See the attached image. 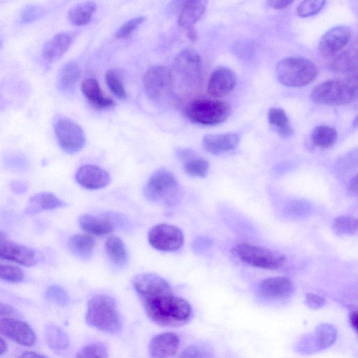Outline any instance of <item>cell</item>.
Here are the masks:
<instances>
[{
  "instance_id": "obj_1",
  "label": "cell",
  "mask_w": 358,
  "mask_h": 358,
  "mask_svg": "<svg viewBox=\"0 0 358 358\" xmlns=\"http://www.w3.org/2000/svg\"><path fill=\"white\" fill-rule=\"evenodd\" d=\"M141 299L147 316L158 325L178 327L187 323L192 317L190 304L176 296L172 289Z\"/></svg>"
},
{
  "instance_id": "obj_2",
  "label": "cell",
  "mask_w": 358,
  "mask_h": 358,
  "mask_svg": "<svg viewBox=\"0 0 358 358\" xmlns=\"http://www.w3.org/2000/svg\"><path fill=\"white\" fill-rule=\"evenodd\" d=\"M86 323L103 332L115 334L122 325V319L115 299L106 294H96L87 303Z\"/></svg>"
},
{
  "instance_id": "obj_3",
  "label": "cell",
  "mask_w": 358,
  "mask_h": 358,
  "mask_svg": "<svg viewBox=\"0 0 358 358\" xmlns=\"http://www.w3.org/2000/svg\"><path fill=\"white\" fill-rule=\"evenodd\" d=\"M357 95L356 76L329 80L315 86L310 93L313 101L328 106H343L355 101Z\"/></svg>"
},
{
  "instance_id": "obj_4",
  "label": "cell",
  "mask_w": 358,
  "mask_h": 358,
  "mask_svg": "<svg viewBox=\"0 0 358 358\" xmlns=\"http://www.w3.org/2000/svg\"><path fill=\"white\" fill-rule=\"evenodd\" d=\"M318 73L315 64L310 60L300 57H287L276 66L278 80L287 87H303L310 83Z\"/></svg>"
},
{
  "instance_id": "obj_5",
  "label": "cell",
  "mask_w": 358,
  "mask_h": 358,
  "mask_svg": "<svg viewBox=\"0 0 358 358\" xmlns=\"http://www.w3.org/2000/svg\"><path fill=\"white\" fill-rule=\"evenodd\" d=\"M143 194L150 201L173 206L179 197V185L171 172L160 169L148 178Z\"/></svg>"
},
{
  "instance_id": "obj_6",
  "label": "cell",
  "mask_w": 358,
  "mask_h": 358,
  "mask_svg": "<svg viewBox=\"0 0 358 358\" xmlns=\"http://www.w3.org/2000/svg\"><path fill=\"white\" fill-rule=\"evenodd\" d=\"M231 113L228 103L211 99H198L187 108L188 118L202 125H216L225 121Z\"/></svg>"
},
{
  "instance_id": "obj_7",
  "label": "cell",
  "mask_w": 358,
  "mask_h": 358,
  "mask_svg": "<svg viewBox=\"0 0 358 358\" xmlns=\"http://www.w3.org/2000/svg\"><path fill=\"white\" fill-rule=\"evenodd\" d=\"M231 253L241 262L264 269H278L282 267L285 262L284 255L249 243L235 245L231 249Z\"/></svg>"
},
{
  "instance_id": "obj_8",
  "label": "cell",
  "mask_w": 358,
  "mask_h": 358,
  "mask_svg": "<svg viewBox=\"0 0 358 358\" xmlns=\"http://www.w3.org/2000/svg\"><path fill=\"white\" fill-rule=\"evenodd\" d=\"M54 130L61 148L68 154H75L85 145V134L82 127L73 120L59 117L54 122Z\"/></svg>"
},
{
  "instance_id": "obj_9",
  "label": "cell",
  "mask_w": 358,
  "mask_h": 358,
  "mask_svg": "<svg viewBox=\"0 0 358 358\" xmlns=\"http://www.w3.org/2000/svg\"><path fill=\"white\" fill-rule=\"evenodd\" d=\"M336 338L337 330L332 324H320L314 332L300 338L296 344L295 350L302 355H313L330 348Z\"/></svg>"
},
{
  "instance_id": "obj_10",
  "label": "cell",
  "mask_w": 358,
  "mask_h": 358,
  "mask_svg": "<svg viewBox=\"0 0 358 358\" xmlns=\"http://www.w3.org/2000/svg\"><path fill=\"white\" fill-rule=\"evenodd\" d=\"M143 88L152 100L163 99L172 90L173 79L170 69L163 65L150 66L144 74Z\"/></svg>"
},
{
  "instance_id": "obj_11",
  "label": "cell",
  "mask_w": 358,
  "mask_h": 358,
  "mask_svg": "<svg viewBox=\"0 0 358 358\" xmlns=\"http://www.w3.org/2000/svg\"><path fill=\"white\" fill-rule=\"evenodd\" d=\"M148 239L152 248L164 252L178 250L184 243L182 230L168 224H159L153 227L148 233Z\"/></svg>"
},
{
  "instance_id": "obj_12",
  "label": "cell",
  "mask_w": 358,
  "mask_h": 358,
  "mask_svg": "<svg viewBox=\"0 0 358 358\" xmlns=\"http://www.w3.org/2000/svg\"><path fill=\"white\" fill-rule=\"evenodd\" d=\"M176 71L189 85L197 84L202 74V59L196 51L186 49L181 51L174 61Z\"/></svg>"
},
{
  "instance_id": "obj_13",
  "label": "cell",
  "mask_w": 358,
  "mask_h": 358,
  "mask_svg": "<svg viewBox=\"0 0 358 358\" xmlns=\"http://www.w3.org/2000/svg\"><path fill=\"white\" fill-rule=\"evenodd\" d=\"M352 31L345 26H336L326 31L321 37L318 51L325 57H331L342 50L350 42Z\"/></svg>"
},
{
  "instance_id": "obj_14",
  "label": "cell",
  "mask_w": 358,
  "mask_h": 358,
  "mask_svg": "<svg viewBox=\"0 0 358 358\" xmlns=\"http://www.w3.org/2000/svg\"><path fill=\"white\" fill-rule=\"evenodd\" d=\"M0 259L31 266L37 262L36 252L30 248L8 240L6 236L0 238Z\"/></svg>"
},
{
  "instance_id": "obj_15",
  "label": "cell",
  "mask_w": 358,
  "mask_h": 358,
  "mask_svg": "<svg viewBox=\"0 0 358 358\" xmlns=\"http://www.w3.org/2000/svg\"><path fill=\"white\" fill-rule=\"evenodd\" d=\"M0 332L22 345L31 346L36 342V335L32 328L20 320L0 318Z\"/></svg>"
},
{
  "instance_id": "obj_16",
  "label": "cell",
  "mask_w": 358,
  "mask_h": 358,
  "mask_svg": "<svg viewBox=\"0 0 358 358\" xmlns=\"http://www.w3.org/2000/svg\"><path fill=\"white\" fill-rule=\"evenodd\" d=\"M236 84V76L233 71L219 66L212 73L208 83L207 91L214 97L224 96L230 93Z\"/></svg>"
},
{
  "instance_id": "obj_17",
  "label": "cell",
  "mask_w": 358,
  "mask_h": 358,
  "mask_svg": "<svg viewBox=\"0 0 358 358\" xmlns=\"http://www.w3.org/2000/svg\"><path fill=\"white\" fill-rule=\"evenodd\" d=\"M292 281L284 276L271 277L262 280L259 285L262 296L268 299H285L294 292Z\"/></svg>"
},
{
  "instance_id": "obj_18",
  "label": "cell",
  "mask_w": 358,
  "mask_h": 358,
  "mask_svg": "<svg viewBox=\"0 0 358 358\" xmlns=\"http://www.w3.org/2000/svg\"><path fill=\"white\" fill-rule=\"evenodd\" d=\"M77 182L89 189H98L105 187L110 181L109 173L101 167L85 164L80 166L76 173Z\"/></svg>"
},
{
  "instance_id": "obj_19",
  "label": "cell",
  "mask_w": 358,
  "mask_h": 358,
  "mask_svg": "<svg viewBox=\"0 0 358 358\" xmlns=\"http://www.w3.org/2000/svg\"><path fill=\"white\" fill-rule=\"evenodd\" d=\"M180 345L179 336L173 332H165L154 336L148 345L151 358H169L173 356Z\"/></svg>"
},
{
  "instance_id": "obj_20",
  "label": "cell",
  "mask_w": 358,
  "mask_h": 358,
  "mask_svg": "<svg viewBox=\"0 0 358 358\" xmlns=\"http://www.w3.org/2000/svg\"><path fill=\"white\" fill-rule=\"evenodd\" d=\"M133 285L140 299L172 289L164 278L151 273L137 275Z\"/></svg>"
},
{
  "instance_id": "obj_21",
  "label": "cell",
  "mask_w": 358,
  "mask_h": 358,
  "mask_svg": "<svg viewBox=\"0 0 358 358\" xmlns=\"http://www.w3.org/2000/svg\"><path fill=\"white\" fill-rule=\"evenodd\" d=\"M75 38V34L71 31L60 32L54 36L43 46V58L52 62L61 58L69 49Z\"/></svg>"
},
{
  "instance_id": "obj_22",
  "label": "cell",
  "mask_w": 358,
  "mask_h": 358,
  "mask_svg": "<svg viewBox=\"0 0 358 358\" xmlns=\"http://www.w3.org/2000/svg\"><path fill=\"white\" fill-rule=\"evenodd\" d=\"M176 156L183 163V169L187 175L199 178L207 176L209 170L208 162L192 149L178 148Z\"/></svg>"
},
{
  "instance_id": "obj_23",
  "label": "cell",
  "mask_w": 358,
  "mask_h": 358,
  "mask_svg": "<svg viewBox=\"0 0 358 358\" xmlns=\"http://www.w3.org/2000/svg\"><path fill=\"white\" fill-rule=\"evenodd\" d=\"M239 143V136L235 133L206 135L202 141L203 148L212 155H219L232 150Z\"/></svg>"
},
{
  "instance_id": "obj_24",
  "label": "cell",
  "mask_w": 358,
  "mask_h": 358,
  "mask_svg": "<svg viewBox=\"0 0 358 358\" xmlns=\"http://www.w3.org/2000/svg\"><path fill=\"white\" fill-rule=\"evenodd\" d=\"M81 90L89 103L96 108L105 109L114 103L111 98L104 94L94 78L85 80L81 85Z\"/></svg>"
},
{
  "instance_id": "obj_25",
  "label": "cell",
  "mask_w": 358,
  "mask_h": 358,
  "mask_svg": "<svg viewBox=\"0 0 358 358\" xmlns=\"http://www.w3.org/2000/svg\"><path fill=\"white\" fill-rule=\"evenodd\" d=\"M66 203L50 192H40L32 196L25 209L28 215H34L42 210L63 207Z\"/></svg>"
},
{
  "instance_id": "obj_26",
  "label": "cell",
  "mask_w": 358,
  "mask_h": 358,
  "mask_svg": "<svg viewBox=\"0 0 358 358\" xmlns=\"http://www.w3.org/2000/svg\"><path fill=\"white\" fill-rule=\"evenodd\" d=\"M206 4V1H184L178 16L179 25L185 29L194 27L204 14Z\"/></svg>"
},
{
  "instance_id": "obj_27",
  "label": "cell",
  "mask_w": 358,
  "mask_h": 358,
  "mask_svg": "<svg viewBox=\"0 0 358 358\" xmlns=\"http://www.w3.org/2000/svg\"><path fill=\"white\" fill-rule=\"evenodd\" d=\"M80 227L89 234L103 236L111 232L114 226L111 222L105 217H96L85 214L80 217L78 220Z\"/></svg>"
},
{
  "instance_id": "obj_28",
  "label": "cell",
  "mask_w": 358,
  "mask_h": 358,
  "mask_svg": "<svg viewBox=\"0 0 358 358\" xmlns=\"http://www.w3.org/2000/svg\"><path fill=\"white\" fill-rule=\"evenodd\" d=\"M80 76L78 64L71 61L64 64L57 76V86L62 92H69L76 85Z\"/></svg>"
},
{
  "instance_id": "obj_29",
  "label": "cell",
  "mask_w": 358,
  "mask_h": 358,
  "mask_svg": "<svg viewBox=\"0 0 358 358\" xmlns=\"http://www.w3.org/2000/svg\"><path fill=\"white\" fill-rule=\"evenodd\" d=\"M96 9V5L94 1L80 2L70 8L68 19L74 25H85L91 21Z\"/></svg>"
},
{
  "instance_id": "obj_30",
  "label": "cell",
  "mask_w": 358,
  "mask_h": 358,
  "mask_svg": "<svg viewBox=\"0 0 358 358\" xmlns=\"http://www.w3.org/2000/svg\"><path fill=\"white\" fill-rule=\"evenodd\" d=\"M95 240L89 234H77L69 241V248L71 252L80 258H89L94 249Z\"/></svg>"
},
{
  "instance_id": "obj_31",
  "label": "cell",
  "mask_w": 358,
  "mask_h": 358,
  "mask_svg": "<svg viewBox=\"0 0 358 358\" xmlns=\"http://www.w3.org/2000/svg\"><path fill=\"white\" fill-rule=\"evenodd\" d=\"M268 121L272 129L281 137L287 138L294 133L289 118L284 110L271 108L268 111Z\"/></svg>"
},
{
  "instance_id": "obj_32",
  "label": "cell",
  "mask_w": 358,
  "mask_h": 358,
  "mask_svg": "<svg viewBox=\"0 0 358 358\" xmlns=\"http://www.w3.org/2000/svg\"><path fill=\"white\" fill-rule=\"evenodd\" d=\"M106 253L111 261L119 266L127 264L128 255L123 241L118 236H110L105 242Z\"/></svg>"
},
{
  "instance_id": "obj_33",
  "label": "cell",
  "mask_w": 358,
  "mask_h": 358,
  "mask_svg": "<svg viewBox=\"0 0 358 358\" xmlns=\"http://www.w3.org/2000/svg\"><path fill=\"white\" fill-rule=\"evenodd\" d=\"M336 130L327 125H320L313 130L310 140L313 145L321 148L331 147L337 140Z\"/></svg>"
},
{
  "instance_id": "obj_34",
  "label": "cell",
  "mask_w": 358,
  "mask_h": 358,
  "mask_svg": "<svg viewBox=\"0 0 358 358\" xmlns=\"http://www.w3.org/2000/svg\"><path fill=\"white\" fill-rule=\"evenodd\" d=\"M47 344L52 349L63 350L69 345V338L66 332L55 324H48L44 331Z\"/></svg>"
},
{
  "instance_id": "obj_35",
  "label": "cell",
  "mask_w": 358,
  "mask_h": 358,
  "mask_svg": "<svg viewBox=\"0 0 358 358\" xmlns=\"http://www.w3.org/2000/svg\"><path fill=\"white\" fill-rule=\"evenodd\" d=\"M357 63L356 50H348L335 58L332 68L336 72L348 73L356 70Z\"/></svg>"
},
{
  "instance_id": "obj_36",
  "label": "cell",
  "mask_w": 358,
  "mask_h": 358,
  "mask_svg": "<svg viewBox=\"0 0 358 358\" xmlns=\"http://www.w3.org/2000/svg\"><path fill=\"white\" fill-rule=\"evenodd\" d=\"M334 232L339 236H351L357 229V220L352 216H339L332 223Z\"/></svg>"
},
{
  "instance_id": "obj_37",
  "label": "cell",
  "mask_w": 358,
  "mask_h": 358,
  "mask_svg": "<svg viewBox=\"0 0 358 358\" xmlns=\"http://www.w3.org/2000/svg\"><path fill=\"white\" fill-rule=\"evenodd\" d=\"M108 351L106 345L100 342L90 343L81 348L76 358H108Z\"/></svg>"
},
{
  "instance_id": "obj_38",
  "label": "cell",
  "mask_w": 358,
  "mask_h": 358,
  "mask_svg": "<svg viewBox=\"0 0 358 358\" xmlns=\"http://www.w3.org/2000/svg\"><path fill=\"white\" fill-rule=\"evenodd\" d=\"M105 78L107 86L111 92L120 99H125L127 93L117 71L114 69L108 70L106 73Z\"/></svg>"
},
{
  "instance_id": "obj_39",
  "label": "cell",
  "mask_w": 358,
  "mask_h": 358,
  "mask_svg": "<svg viewBox=\"0 0 358 358\" xmlns=\"http://www.w3.org/2000/svg\"><path fill=\"white\" fill-rule=\"evenodd\" d=\"M178 358H213V354L209 347L203 344H192L185 348Z\"/></svg>"
},
{
  "instance_id": "obj_40",
  "label": "cell",
  "mask_w": 358,
  "mask_h": 358,
  "mask_svg": "<svg viewBox=\"0 0 358 358\" xmlns=\"http://www.w3.org/2000/svg\"><path fill=\"white\" fill-rule=\"evenodd\" d=\"M24 274L18 266L0 263V279L8 282H20L23 280Z\"/></svg>"
},
{
  "instance_id": "obj_41",
  "label": "cell",
  "mask_w": 358,
  "mask_h": 358,
  "mask_svg": "<svg viewBox=\"0 0 358 358\" xmlns=\"http://www.w3.org/2000/svg\"><path fill=\"white\" fill-rule=\"evenodd\" d=\"M284 211L287 216L292 218H300L308 215L310 207L303 200H293L287 203Z\"/></svg>"
},
{
  "instance_id": "obj_42",
  "label": "cell",
  "mask_w": 358,
  "mask_h": 358,
  "mask_svg": "<svg viewBox=\"0 0 358 358\" xmlns=\"http://www.w3.org/2000/svg\"><path fill=\"white\" fill-rule=\"evenodd\" d=\"M325 1H303L296 8V13L301 17H307L318 13L324 6Z\"/></svg>"
},
{
  "instance_id": "obj_43",
  "label": "cell",
  "mask_w": 358,
  "mask_h": 358,
  "mask_svg": "<svg viewBox=\"0 0 358 358\" xmlns=\"http://www.w3.org/2000/svg\"><path fill=\"white\" fill-rule=\"evenodd\" d=\"M45 297L47 300L60 306H65L69 301L68 293L59 285L50 286L45 292Z\"/></svg>"
},
{
  "instance_id": "obj_44",
  "label": "cell",
  "mask_w": 358,
  "mask_h": 358,
  "mask_svg": "<svg viewBox=\"0 0 358 358\" xmlns=\"http://www.w3.org/2000/svg\"><path fill=\"white\" fill-rule=\"evenodd\" d=\"M145 20V16H138L127 21L115 31V36L118 38L129 36Z\"/></svg>"
},
{
  "instance_id": "obj_45",
  "label": "cell",
  "mask_w": 358,
  "mask_h": 358,
  "mask_svg": "<svg viewBox=\"0 0 358 358\" xmlns=\"http://www.w3.org/2000/svg\"><path fill=\"white\" fill-rule=\"evenodd\" d=\"M45 13V8L37 5H27L22 10L20 22L29 23L42 17Z\"/></svg>"
},
{
  "instance_id": "obj_46",
  "label": "cell",
  "mask_w": 358,
  "mask_h": 358,
  "mask_svg": "<svg viewBox=\"0 0 358 358\" xmlns=\"http://www.w3.org/2000/svg\"><path fill=\"white\" fill-rule=\"evenodd\" d=\"M305 303L309 308L317 310L322 308L324 306L326 301L324 298L320 295L308 293L305 297Z\"/></svg>"
},
{
  "instance_id": "obj_47",
  "label": "cell",
  "mask_w": 358,
  "mask_h": 358,
  "mask_svg": "<svg viewBox=\"0 0 358 358\" xmlns=\"http://www.w3.org/2000/svg\"><path fill=\"white\" fill-rule=\"evenodd\" d=\"M210 245V240L206 238H197L194 243V247L196 250H201L208 248Z\"/></svg>"
},
{
  "instance_id": "obj_48",
  "label": "cell",
  "mask_w": 358,
  "mask_h": 358,
  "mask_svg": "<svg viewBox=\"0 0 358 358\" xmlns=\"http://www.w3.org/2000/svg\"><path fill=\"white\" fill-rule=\"evenodd\" d=\"M267 4L275 9H282L287 7L292 3L291 1H269L266 2Z\"/></svg>"
},
{
  "instance_id": "obj_49",
  "label": "cell",
  "mask_w": 358,
  "mask_h": 358,
  "mask_svg": "<svg viewBox=\"0 0 358 358\" xmlns=\"http://www.w3.org/2000/svg\"><path fill=\"white\" fill-rule=\"evenodd\" d=\"M14 312L15 310L11 306L0 301V315H10Z\"/></svg>"
},
{
  "instance_id": "obj_50",
  "label": "cell",
  "mask_w": 358,
  "mask_h": 358,
  "mask_svg": "<svg viewBox=\"0 0 358 358\" xmlns=\"http://www.w3.org/2000/svg\"><path fill=\"white\" fill-rule=\"evenodd\" d=\"M349 322L352 328L357 332L358 329V315L357 311H353L350 313Z\"/></svg>"
},
{
  "instance_id": "obj_51",
  "label": "cell",
  "mask_w": 358,
  "mask_h": 358,
  "mask_svg": "<svg viewBox=\"0 0 358 358\" xmlns=\"http://www.w3.org/2000/svg\"><path fill=\"white\" fill-rule=\"evenodd\" d=\"M348 191L351 194H357V177L355 176L350 179L348 186Z\"/></svg>"
},
{
  "instance_id": "obj_52",
  "label": "cell",
  "mask_w": 358,
  "mask_h": 358,
  "mask_svg": "<svg viewBox=\"0 0 358 358\" xmlns=\"http://www.w3.org/2000/svg\"><path fill=\"white\" fill-rule=\"evenodd\" d=\"M186 33H187V37L189 38V39L191 41L194 42L196 40L197 33L194 27H191L186 29Z\"/></svg>"
},
{
  "instance_id": "obj_53",
  "label": "cell",
  "mask_w": 358,
  "mask_h": 358,
  "mask_svg": "<svg viewBox=\"0 0 358 358\" xmlns=\"http://www.w3.org/2000/svg\"><path fill=\"white\" fill-rule=\"evenodd\" d=\"M20 358H47L46 357L35 352H25L21 355Z\"/></svg>"
},
{
  "instance_id": "obj_54",
  "label": "cell",
  "mask_w": 358,
  "mask_h": 358,
  "mask_svg": "<svg viewBox=\"0 0 358 358\" xmlns=\"http://www.w3.org/2000/svg\"><path fill=\"white\" fill-rule=\"evenodd\" d=\"M6 348V343L0 338V355L5 352Z\"/></svg>"
},
{
  "instance_id": "obj_55",
  "label": "cell",
  "mask_w": 358,
  "mask_h": 358,
  "mask_svg": "<svg viewBox=\"0 0 358 358\" xmlns=\"http://www.w3.org/2000/svg\"><path fill=\"white\" fill-rule=\"evenodd\" d=\"M1 39L0 38V46H1Z\"/></svg>"
}]
</instances>
